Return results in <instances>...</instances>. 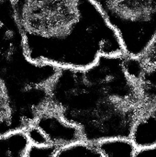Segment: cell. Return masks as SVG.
<instances>
[{
    "mask_svg": "<svg viewBox=\"0 0 156 157\" xmlns=\"http://www.w3.org/2000/svg\"><path fill=\"white\" fill-rule=\"evenodd\" d=\"M28 57L57 68H85L123 52L120 39L92 0H12Z\"/></svg>",
    "mask_w": 156,
    "mask_h": 157,
    "instance_id": "2",
    "label": "cell"
},
{
    "mask_svg": "<svg viewBox=\"0 0 156 157\" xmlns=\"http://www.w3.org/2000/svg\"><path fill=\"white\" fill-rule=\"evenodd\" d=\"M24 130H25L26 135H27L30 144L42 145V144H50L45 133L34 122L29 124V126H27Z\"/></svg>",
    "mask_w": 156,
    "mask_h": 157,
    "instance_id": "12",
    "label": "cell"
},
{
    "mask_svg": "<svg viewBox=\"0 0 156 157\" xmlns=\"http://www.w3.org/2000/svg\"><path fill=\"white\" fill-rule=\"evenodd\" d=\"M34 123L42 130L50 144H54L59 149L82 140L79 128L67 121L59 112L49 106L38 115Z\"/></svg>",
    "mask_w": 156,
    "mask_h": 157,
    "instance_id": "5",
    "label": "cell"
},
{
    "mask_svg": "<svg viewBox=\"0 0 156 157\" xmlns=\"http://www.w3.org/2000/svg\"><path fill=\"white\" fill-rule=\"evenodd\" d=\"M56 157H102L97 144L79 140L66 146L61 147Z\"/></svg>",
    "mask_w": 156,
    "mask_h": 157,
    "instance_id": "10",
    "label": "cell"
},
{
    "mask_svg": "<svg viewBox=\"0 0 156 157\" xmlns=\"http://www.w3.org/2000/svg\"><path fill=\"white\" fill-rule=\"evenodd\" d=\"M102 157H135L138 148L131 138H111L97 144Z\"/></svg>",
    "mask_w": 156,
    "mask_h": 157,
    "instance_id": "9",
    "label": "cell"
},
{
    "mask_svg": "<svg viewBox=\"0 0 156 157\" xmlns=\"http://www.w3.org/2000/svg\"><path fill=\"white\" fill-rule=\"evenodd\" d=\"M143 72L138 82L139 88L150 107L156 106V45L150 44L147 50L139 56Z\"/></svg>",
    "mask_w": 156,
    "mask_h": 157,
    "instance_id": "6",
    "label": "cell"
},
{
    "mask_svg": "<svg viewBox=\"0 0 156 157\" xmlns=\"http://www.w3.org/2000/svg\"><path fill=\"white\" fill-rule=\"evenodd\" d=\"M119 35L123 52L139 57L156 35V0H92Z\"/></svg>",
    "mask_w": 156,
    "mask_h": 157,
    "instance_id": "4",
    "label": "cell"
},
{
    "mask_svg": "<svg viewBox=\"0 0 156 157\" xmlns=\"http://www.w3.org/2000/svg\"><path fill=\"white\" fill-rule=\"evenodd\" d=\"M151 44H154V45H156V35L155 37H154V39L153 40V41H152V43Z\"/></svg>",
    "mask_w": 156,
    "mask_h": 157,
    "instance_id": "14",
    "label": "cell"
},
{
    "mask_svg": "<svg viewBox=\"0 0 156 157\" xmlns=\"http://www.w3.org/2000/svg\"><path fill=\"white\" fill-rule=\"evenodd\" d=\"M48 92V106L94 144L131 138L136 121L150 108L125 68L124 52L100 55L85 68H59Z\"/></svg>",
    "mask_w": 156,
    "mask_h": 157,
    "instance_id": "1",
    "label": "cell"
},
{
    "mask_svg": "<svg viewBox=\"0 0 156 157\" xmlns=\"http://www.w3.org/2000/svg\"><path fill=\"white\" fill-rule=\"evenodd\" d=\"M135 157H156V145L151 148L138 150Z\"/></svg>",
    "mask_w": 156,
    "mask_h": 157,
    "instance_id": "13",
    "label": "cell"
},
{
    "mask_svg": "<svg viewBox=\"0 0 156 157\" xmlns=\"http://www.w3.org/2000/svg\"><path fill=\"white\" fill-rule=\"evenodd\" d=\"M30 144L25 130H16L0 135V156L26 157Z\"/></svg>",
    "mask_w": 156,
    "mask_h": 157,
    "instance_id": "8",
    "label": "cell"
},
{
    "mask_svg": "<svg viewBox=\"0 0 156 157\" xmlns=\"http://www.w3.org/2000/svg\"><path fill=\"white\" fill-rule=\"evenodd\" d=\"M131 140L138 150L156 145V106L147 109L136 121L131 134Z\"/></svg>",
    "mask_w": 156,
    "mask_h": 157,
    "instance_id": "7",
    "label": "cell"
},
{
    "mask_svg": "<svg viewBox=\"0 0 156 157\" xmlns=\"http://www.w3.org/2000/svg\"><path fill=\"white\" fill-rule=\"evenodd\" d=\"M59 148L52 144L36 145L30 144L26 157H56Z\"/></svg>",
    "mask_w": 156,
    "mask_h": 157,
    "instance_id": "11",
    "label": "cell"
},
{
    "mask_svg": "<svg viewBox=\"0 0 156 157\" xmlns=\"http://www.w3.org/2000/svg\"><path fill=\"white\" fill-rule=\"evenodd\" d=\"M58 69L31 61L15 16L0 12V135L34 122L48 106Z\"/></svg>",
    "mask_w": 156,
    "mask_h": 157,
    "instance_id": "3",
    "label": "cell"
}]
</instances>
